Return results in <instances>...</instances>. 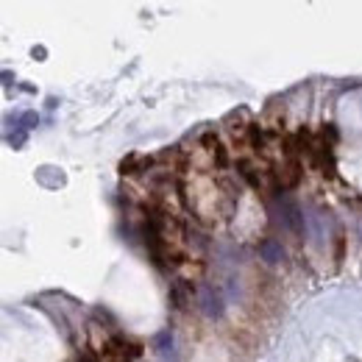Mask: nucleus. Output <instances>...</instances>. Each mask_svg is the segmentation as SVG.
<instances>
[{
  "mask_svg": "<svg viewBox=\"0 0 362 362\" xmlns=\"http://www.w3.org/2000/svg\"><path fill=\"white\" fill-rule=\"evenodd\" d=\"M154 346H157V352H159L162 357H168V354H173V335H171V332H162V335H157V340H154Z\"/></svg>",
  "mask_w": 362,
  "mask_h": 362,
  "instance_id": "obj_5",
  "label": "nucleus"
},
{
  "mask_svg": "<svg viewBox=\"0 0 362 362\" xmlns=\"http://www.w3.org/2000/svg\"><path fill=\"white\" fill-rule=\"evenodd\" d=\"M259 251H262V259L270 262V265H279V262L284 259V248H282L276 240H265V242L259 245Z\"/></svg>",
  "mask_w": 362,
  "mask_h": 362,
  "instance_id": "obj_4",
  "label": "nucleus"
},
{
  "mask_svg": "<svg viewBox=\"0 0 362 362\" xmlns=\"http://www.w3.org/2000/svg\"><path fill=\"white\" fill-rule=\"evenodd\" d=\"M81 362H98V360H95V357H89V354H84V357H81Z\"/></svg>",
  "mask_w": 362,
  "mask_h": 362,
  "instance_id": "obj_6",
  "label": "nucleus"
},
{
  "mask_svg": "<svg viewBox=\"0 0 362 362\" xmlns=\"http://www.w3.org/2000/svg\"><path fill=\"white\" fill-rule=\"evenodd\" d=\"M198 307H201V312H203L206 318H220V315H223V301H220V296H217L212 287H201V293H198Z\"/></svg>",
  "mask_w": 362,
  "mask_h": 362,
  "instance_id": "obj_2",
  "label": "nucleus"
},
{
  "mask_svg": "<svg viewBox=\"0 0 362 362\" xmlns=\"http://www.w3.org/2000/svg\"><path fill=\"white\" fill-rule=\"evenodd\" d=\"M140 354V349L137 346H131V343H126V340H109V346H106V352H103V357L106 362H134V357Z\"/></svg>",
  "mask_w": 362,
  "mask_h": 362,
  "instance_id": "obj_1",
  "label": "nucleus"
},
{
  "mask_svg": "<svg viewBox=\"0 0 362 362\" xmlns=\"http://www.w3.org/2000/svg\"><path fill=\"white\" fill-rule=\"evenodd\" d=\"M282 220H284V226L290 231H296V234L304 231V215H301V209L290 198H282Z\"/></svg>",
  "mask_w": 362,
  "mask_h": 362,
  "instance_id": "obj_3",
  "label": "nucleus"
}]
</instances>
